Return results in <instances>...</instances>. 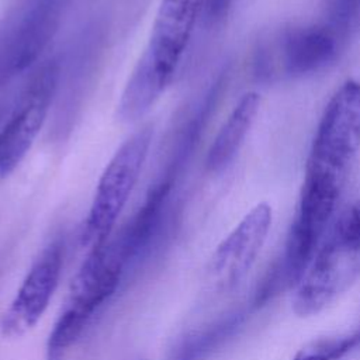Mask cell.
Instances as JSON below:
<instances>
[{
	"mask_svg": "<svg viewBox=\"0 0 360 360\" xmlns=\"http://www.w3.org/2000/svg\"><path fill=\"white\" fill-rule=\"evenodd\" d=\"M360 148V82L346 80L329 100L305 165L302 188L339 198Z\"/></svg>",
	"mask_w": 360,
	"mask_h": 360,
	"instance_id": "6da1fadb",
	"label": "cell"
},
{
	"mask_svg": "<svg viewBox=\"0 0 360 360\" xmlns=\"http://www.w3.org/2000/svg\"><path fill=\"white\" fill-rule=\"evenodd\" d=\"M127 269L108 240L90 249L72 280L68 297L46 342V360H63L86 325L117 291Z\"/></svg>",
	"mask_w": 360,
	"mask_h": 360,
	"instance_id": "7a4b0ae2",
	"label": "cell"
},
{
	"mask_svg": "<svg viewBox=\"0 0 360 360\" xmlns=\"http://www.w3.org/2000/svg\"><path fill=\"white\" fill-rule=\"evenodd\" d=\"M152 136L150 125L138 129L117 149L105 166L83 225V245L93 249L107 240L139 179Z\"/></svg>",
	"mask_w": 360,
	"mask_h": 360,
	"instance_id": "3957f363",
	"label": "cell"
},
{
	"mask_svg": "<svg viewBox=\"0 0 360 360\" xmlns=\"http://www.w3.org/2000/svg\"><path fill=\"white\" fill-rule=\"evenodd\" d=\"M68 0H25L0 25V87L30 66L55 34Z\"/></svg>",
	"mask_w": 360,
	"mask_h": 360,
	"instance_id": "277c9868",
	"label": "cell"
},
{
	"mask_svg": "<svg viewBox=\"0 0 360 360\" xmlns=\"http://www.w3.org/2000/svg\"><path fill=\"white\" fill-rule=\"evenodd\" d=\"M360 276V248L330 233L304 273L292 309L300 316L322 311Z\"/></svg>",
	"mask_w": 360,
	"mask_h": 360,
	"instance_id": "5b68a950",
	"label": "cell"
},
{
	"mask_svg": "<svg viewBox=\"0 0 360 360\" xmlns=\"http://www.w3.org/2000/svg\"><path fill=\"white\" fill-rule=\"evenodd\" d=\"M59 79L56 62L45 65L0 129V179L10 176L37 139L51 107Z\"/></svg>",
	"mask_w": 360,
	"mask_h": 360,
	"instance_id": "8992f818",
	"label": "cell"
},
{
	"mask_svg": "<svg viewBox=\"0 0 360 360\" xmlns=\"http://www.w3.org/2000/svg\"><path fill=\"white\" fill-rule=\"evenodd\" d=\"M271 217V207L267 202L255 205L218 245L207 270L211 290H232L248 274L266 242Z\"/></svg>",
	"mask_w": 360,
	"mask_h": 360,
	"instance_id": "52a82bcc",
	"label": "cell"
},
{
	"mask_svg": "<svg viewBox=\"0 0 360 360\" xmlns=\"http://www.w3.org/2000/svg\"><path fill=\"white\" fill-rule=\"evenodd\" d=\"M62 264L63 245L60 240H53L41 250L1 315L0 330L4 336L20 338L37 325L58 287Z\"/></svg>",
	"mask_w": 360,
	"mask_h": 360,
	"instance_id": "ba28073f",
	"label": "cell"
},
{
	"mask_svg": "<svg viewBox=\"0 0 360 360\" xmlns=\"http://www.w3.org/2000/svg\"><path fill=\"white\" fill-rule=\"evenodd\" d=\"M204 0H160L145 53L170 84L190 42Z\"/></svg>",
	"mask_w": 360,
	"mask_h": 360,
	"instance_id": "9c48e42d",
	"label": "cell"
},
{
	"mask_svg": "<svg viewBox=\"0 0 360 360\" xmlns=\"http://www.w3.org/2000/svg\"><path fill=\"white\" fill-rule=\"evenodd\" d=\"M170 194V181L162 180L149 190L143 205L112 240L125 269L146 257L163 229Z\"/></svg>",
	"mask_w": 360,
	"mask_h": 360,
	"instance_id": "30bf717a",
	"label": "cell"
},
{
	"mask_svg": "<svg viewBox=\"0 0 360 360\" xmlns=\"http://www.w3.org/2000/svg\"><path fill=\"white\" fill-rule=\"evenodd\" d=\"M277 51L281 72L288 76H302L335 59L338 39L329 27L295 28L283 35Z\"/></svg>",
	"mask_w": 360,
	"mask_h": 360,
	"instance_id": "8fae6325",
	"label": "cell"
},
{
	"mask_svg": "<svg viewBox=\"0 0 360 360\" xmlns=\"http://www.w3.org/2000/svg\"><path fill=\"white\" fill-rule=\"evenodd\" d=\"M259 107L260 96L256 91L239 98L208 149L205 166L210 172H221L233 160L256 120Z\"/></svg>",
	"mask_w": 360,
	"mask_h": 360,
	"instance_id": "7c38bea8",
	"label": "cell"
},
{
	"mask_svg": "<svg viewBox=\"0 0 360 360\" xmlns=\"http://www.w3.org/2000/svg\"><path fill=\"white\" fill-rule=\"evenodd\" d=\"M249 309H233L208 325L187 333L172 349L167 360H208L242 328Z\"/></svg>",
	"mask_w": 360,
	"mask_h": 360,
	"instance_id": "4fadbf2b",
	"label": "cell"
},
{
	"mask_svg": "<svg viewBox=\"0 0 360 360\" xmlns=\"http://www.w3.org/2000/svg\"><path fill=\"white\" fill-rule=\"evenodd\" d=\"M169 83L160 76L150 58L143 52L121 94L117 115L122 122L141 120L165 93Z\"/></svg>",
	"mask_w": 360,
	"mask_h": 360,
	"instance_id": "5bb4252c",
	"label": "cell"
},
{
	"mask_svg": "<svg viewBox=\"0 0 360 360\" xmlns=\"http://www.w3.org/2000/svg\"><path fill=\"white\" fill-rule=\"evenodd\" d=\"M360 346V328L342 336L319 339L302 349L314 360H339Z\"/></svg>",
	"mask_w": 360,
	"mask_h": 360,
	"instance_id": "9a60e30c",
	"label": "cell"
},
{
	"mask_svg": "<svg viewBox=\"0 0 360 360\" xmlns=\"http://www.w3.org/2000/svg\"><path fill=\"white\" fill-rule=\"evenodd\" d=\"M332 235L360 248V201L350 205L340 215Z\"/></svg>",
	"mask_w": 360,
	"mask_h": 360,
	"instance_id": "2e32d148",
	"label": "cell"
},
{
	"mask_svg": "<svg viewBox=\"0 0 360 360\" xmlns=\"http://www.w3.org/2000/svg\"><path fill=\"white\" fill-rule=\"evenodd\" d=\"M360 10V0H333L330 6V30L338 32L347 30Z\"/></svg>",
	"mask_w": 360,
	"mask_h": 360,
	"instance_id": "e0dca14e",
	"label": "cell"
},
{
	"mask_svg": "<svg viewBox=\"0 0 360 360\" xmlns=\"http://www.w3.org/2000/svg\"><path fill=\"white\" fill-rule=\"evenodd\" d=\"M231 4V0H204V8L207 18L211 21H217L224 17L228 7Z\"/></svg>",
	"mask_w": 360,
	"mask_h": 360,
	"instance_id": "ac0fdd59",
	"label": "cell"
},
{
	"mask_svg": "<svg viewBox=\"0 0 360 360\" xmlns=\"http://www.w3.org/2000/svg\"><path fill=\"white\" fill-rule=\"evenodd\" d=\"M294 360H314V359L309 357L308 354H305L302 350H300V352L297 353V356L294 357Z\"/></svg>",
	"mask_w": 360,
	"mask_h": 360,
	"instance_id": "d6986e66",
	"label": "cell"
}]
</instances>
